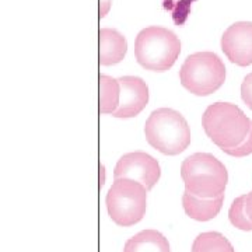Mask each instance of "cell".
Returning a JSON list of instances; mask_svg holds the SVG:
<instances>
[{
    "mask_svg": "<svg viewBox=\"0 0 252 252\" xmlns=\"http://www.w3.org/2000/svg\"><path fill=\"white\" fill-rule=\"evenodd\" d=\"M185 190L199 198H217L224 195L228 172L224 164L209 153H195L181 165Z\"/></svg>",
    "mask_w": 252,
    "mask_h": 252,
    "instance_id": "obj_1",
    "label": "cell"
},
{
    "mask_svg": "<svg viewBox=\"0 0 252 252\" xmlns=\"http://www.w3.org/2000/svg\"><path fill=\"white\" fill-rule=\"evenodd\" d=\"M251 122L243 109L230 102L212 104L202 117L207 137L221 150L241 143L251 129Z\"/></svg>",
    "mask_w": 252,
    "mask_h": 252,
    "instance_id": "obj_2",
    "label": "cell"
},
{
    "mask_svg": "<svg viewBox=\"0 0 252 252\" xmlns=\"http://www.w3.org/2000/svg\"><path fill=\"white\" fill-rule=\"evenodd\" d=\"M149 144L167 156L185 152L190 144V130L187 119L170 108H158L150 114L144 125Z\"/></svg>",
    "mask_w": 252,
    "mask_h": 252,
    "instance_id": "obj_3",
    "label": "cell"
},
{
    "mask_svg": "<svg viewBox=\"0 0 252 252\" xmlns=\"http://www.w3.org/2000/svg\"><path fill=\"white\" fill-rule=\"evenodd\" d=\"M180 54V39L167 28L147 27L136 36V61L147 70L158 73L168 70Z\"/></svg>",
    "mask_w": 252,
    "mask_h": 252,
    "instance_id": "obj_4",
    "label": "cell"
},
{
    "mask_svg": "<svg viewBox=\"0 0 252 252\" xmlns=\"http://www.w3.org/2000/svg\"><path fill=\"white\" fill-rule=\"evenodd\" d=\"M147 192L146 187L137 181L129 178L114 181L105 198L111 220L121 227H130L139 223L146 215Z\"/></svg>",
    "mask_w": 252,
    "mask_h": 252,
    "instance_id": "obj_5",
    "label": "cell"
},
{
    "mask_svg": "<svg viewBox=\"0 0 252 252\" xmlns=\"http://www.w3.org/2000/svg\"><path fill=\"white\" fill-rule=\"evenodd\" d=\"M180 80L189 93L199 97L210 95L224 83V63L213 52L189 55L181 67Z\"/></svg>",
    "mask_w": 252,
    "mask_h": 252,
    "instance_id": "obj_6",
    "label": "cell"
},
{
    "mask_svg": "<svg viewBox=\"0 0 252 252\" xmlns=\"http://www.w3.org/2000/svg\"><path fill=\"white\" fill-rule=\"evenodd\" d=\"M161 175L160 164L158 161L143 152H135L122 156L118 160L115 170H114V178H129V180L137 181L146 187L147 190H152L154 185L158 182Z\"/></svg>",
    "mask_w": 252,
    "mask_h": 252,
    "instance_id": "obj_7",
    "label": "cell"
},
{
    "mask_svg": "<svg viewBox=\"0 0 252 252\" xmlns=\"http://www.w3.org/2000/svg\"><path fill=\"white\" fill-rule=\"evenodd\" d=\"M221 49L231 63L252 64V23L238 21L227 28L221 36Z\"/></svg>",
    "mask_w": 252,
    "mask_h": 252,
    "instance_id": "obj_8",
    "label": "cell"
},
{
    "mask_svg": "<svg viewBox=\"0 0 252 252\" xmlns=\"http://www.w3.org/2000/svg\"><path fill=\"white\" fill-rule=\"evenodd\" d=\"M121 84V97L115 118H133L139 115L149 102V87L140 77L124 76L118 79Z\"/></svg>",
    "mask_w": 252,
    "mask_h": 252,
    "instance_id": "obj_9",
    "label": "cell"
},
{
    "mask_svg": "<svg viewBox=\"0 0 252 252\" xmlns=\"http://www.w3.org/2000/svg\"><path fill=\"white\" fill-rule=\"evenodd\" d=\"M99 63L102 66H112L122 62L127 52L125 36L117 30L101 28L99 30Z\"/></svg>",
    "mask_w": 252,
    "mask_h": 252,
    "instance_id": "obj_10",
    "label": "cell"
},
{
    "mask_svg": "<svg viewBox=\"0 0 252 252\" xmlns=\"http://www.w3.org/2000/svg\"><path fill=\"white\" fill-rule=\"evenodd\" d=\"M224 195L217 198H199L185 190L182 195V206L187 216L196 221H209L220 213Z\"/></svg>",
    "mask_w": 252,
    "mask_h": 252,
    "instance_id": "obj_11",
    "label": "cell"
},
{
    "mask_svg": "<svg viewBox=\"0 0 252 252\" xmlns=\"http://www.w3.org/2000/svg\"><path fill=\"white\" fill-rule=\"evenodd\" d=\"M124 252H171L170 243L157 230H143L126 241Z\"/></svg>",
    "mask_w": 252,
    "mask_h": 252,
    "instance_id": "obj_12",
    "label": "cell"
},
{
    "mask_svg": "<svg viewBox=\"0 0 252 252\" xmlns=\"http://www.w3.org/2000/svg\"><path fill=\"white\" fill-rule=\"evenodd\" d=\"M121 97V84L118 79L109 76H99V112L101 114H114L119 105Z\"/></svg>",
    "mask_w": 252,
    "mask_h": 252,
    "instance_id": "obj_13",
    "label": "cell"
},
{
    "mask_svg": "<svg viewBox=\"0 0 252 252\" xmlns=\"http://www.w3.org/2000/svg\"><path fill=\"white\" fill-rule=\"evenodd\" d=\"M192 252H235V250L224 235L216 231H209L195 238Z\"/></svg>",
    "mask_w": 252,
    "mask_h": 252,
    "instance_id": "obj_14",
    "label": "cell"
},
{
    "mask_svg": "<svg viewBox=\"0 0 252 252\" xmlns=\"http://www.w3.org/2000/svg\"><path fill=\"white\" fill-rule=\"evenodd\" d=\"M245 200H247V195L234 199L228 210V219L235 228L243 231H252V220L245 210Z\"/></svg>",
    "mask_w": 252,
    "mask_h": 252,
    "instance_id": "obj_15",
    "label": "cell"
},
{
    "mask_svg": "<svg viewBox=\"0 0 252 252\" xmlns=\"http://www.w3.org/2000/svg\"><path fill=\"white\" fill-rule=\"evenodd\" d=\"M225 154L228 156H233V157H245V156H250L252 153V122H251V129L248 132V135L245 136L241 143L235 147L231 149H224L223 150Z\"/></svg>",
    "mask_w": 252,
    "mask_h": 252,
    "instance_id": "obj_16",
    "label": "cell"
},
{
    "mask_svg": "<svg viewBox=\"0 0 252 252\" xmlns=\"http://www.w3.org/2000/svg\"><path fill=\"white\" fill-rule=\"evenodd\" d=\"M241 98L247 104V107L252 109V72L245 76L241 84Z\"/></svg>",
    "mask_w": 252,
    "mask_h": 252,
    "instance_id": "obj_17",
    "label": "cell"
},
{
    "mask_svg": "<svg viewBox=\"0 0 252 252\" xmlns=\"http://www.w3.org/2000/svg\"><path fill=\"white\" fill-rule=\"evenodd\" d=\"M245 210L248 213V216L252 220V190L250 193H247V200H245Z\"/></svg>",
    "mask_w": 252,
    "mask_h": 252,
    "instance_id": "obj_18",
    "label": "cell"
},
{
    "mask_svg": "<svg viewBox=\"0 0 252 252\" xmlns=\"http://www.w3.org/2000/svg\"><path fill=\"white\" fill-rule=\"evenodd\" d=\"M105 184V167L99 165V188Z\"/></svg>",
    "mask_w": 252,
    "mask_h": 252,
    "instance_id": "obj_19",
    "label": "cell"
}]
</instances>
